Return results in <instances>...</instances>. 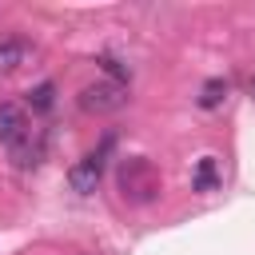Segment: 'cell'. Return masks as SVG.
I'll return each instance as SVG.
<instances>
[{
    "label": "cell",
    "instance_id": "obj_1",
    "mask_svg": "<svg viewBox=\"0 0 255 255\" xmlns=\"http://www.w3.org/2000/svg\"><path fill=\"white\" fill-rule=\"evenodd\" d=\"M0 143L8 147V155H12V163L16 167H32V163H40V135H36V128L28 124V112L20 108V104H12V100H4L0 104Z\"/></svg>",
    "mask_w": 255,
    "mask_h": 255
},
{
    "label": "cell",
    "instance_id": "obj_10",
    "mask_svg": "<svg viewBox=\"0 0 255 255\" xmlns=\"http://www.w3.org/2000/svg\"><path fill=\"white\" fill-rule=\"evenodd\" d=\"M251 92H255V80H251Z\"/></svg>",
    "mask_w": 255,
    "mask_h": 255
},
{
    "label": "cell",
    "instance_id": "obj_3",
    "mask_svg": "<svg viewBox=\"0 0 255 255\" xmlns=\"http://www.w3.org/2000/svg\"><path fill=\"white\" fill-rule=\"evenodd\" d=\"M128 104V88L116 84V80H100V84H88L80 92V108L84 112H120Z\"/></svg>",
    "mask_w": 255,
    "mask_h": 255
},
{
    "label": "cell",
    "instance_id": "obj_5",
    "mask_svg": "<svg viewBox=\"0 0 255 255\" xmlns=\"http://www.w3.org/2000/svg\"><path fill=\"white\" fill-rule=\"evenodd\" d=\"M24 56H28V44L24 40H0V76L16 72L24 64Z\"/></svg>",
    "mask_w": 255,
    "mask_h": 255
},
{
    "label": "cell",
    "instance_id": "obj_2",
    "mask_svg": "<svg viewBox=\"0 0 255 255\" xmlns=\"http://www.w3.org/2000/svg\"><path fill=\"white\" fill-rule=\"evenodd\" d=\"M120 191H124V199H131V203H147V199H155V191H159V175H155V167H151L143 155L124 159V163H120Z\"/></svg>",
    "mask_w": 255,
    "mask_h": 255
},
{
    "label": "cell",
    "instance_id": "obj_8",
    "mask_svg": "<svg viewBox=\"0 0 255 255\" xmlns=\"http://www.w3.org/2000/svg\"><path fill=\"white\" fill-rule=\"evenodd\" d=\"M215 187V159L207 155V159H199V167H195V191H211Z\"/></svg>",
    "mask_w": 255,
    "mask_h": 255
},
{
    "label": "cell",
    "instance_id": "obj_6",
    "mask_svg": "<svg viewBox=\"0 0 255 255\" xmlns=\"http://www.w3.org/2000/svg\"><path fill=\"white\" fill-rule=\"evenodd\" d=\"M227 92H231V84H227V80H207V84H203V92H199V108H207V112H211V108H219V104L227 100Z\"/></svg>",
    "mask_w": 255,
    "mask_h": 255
},
{
    "label": "cell",
    "instance_id": "obj_7",
    "mask_svg": "<svg viewBox=\"0 0 255 255\" xmlns=\"http://www.w3.org/2000/svg\"><path fill=\"white\" fill-rule=\"evenodd\" d=\"M28 104H32L36 112H52V104H56V88H52V84H36V88L28 92Z\"/></svg>",
    "mask_w": 255,
    "mask_h": 255
},
{
    "label": "cell",
    "instance_id": "obj_9",
    "mask_svg": "<svg viewBox=\"0 0 255 255\" xmlns=\"http://www.w3.org/2000/svg\"><path fill=\"white\" fill-rule=\"evenodd\" d=\"M100 64H104V72H112V76H120V80L128 76V68H120V64L112 60V56H100Z\"/></svg>",
    "mask_w": 255,
    "mask_h": 255
},
{
    "label": "cell",
    "instance_id": "obj_4",
    "mask_svg": "<svg viewBox=\"0 0 255 255\" xmlns=\"http://www.w3.org/2000/svg\"><path fill=\"white\" fill-rule=\"evenodd\" d=\"M100 175H104V155H100V151H92V155H84L80 163H72L68 183H72V191L92 195V191H96V183H100Z\"/></svg>",
    "mask_w": 255,
    "mask_h": 255
}]
</instances>
